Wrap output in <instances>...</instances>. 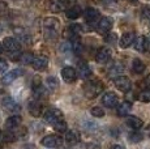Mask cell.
Returning a JSON list of instances; mask_svg holds the SVG:
<instances>
[{"label":"cell","instance_id":"obj_1","mask_svg":"<svg viewBox=\"0 0 150 149\" xmlns=\"http://www.w3.org/2000/svg\"><path fill=\"white\" fill-rule=\"evenodd\" d=\"M43 29H45V35L46 38L55 39L59 34L60 29V21L55 17H47L43 21Z\"/></svg>","mask_w":150,"mask_h":149},{"label":"cell","instance_id":"obj_2","mask_svg":"<svg viewBox=\"0 0 150 149\" xmlns=\"http://www.w3.org/2000/svg\"><path fill=\"white\" fill-rule=\"evenodd\" d=\"M103 90V85L102 82H99L98 80H91L88 81L83 87V94H85L86 98L89 99H94L96 97H98Z\"/></svg>","mask_w":150,"mask_h":149},{"label":"cell","instance_id":"obj_3","mask_svg":"<svg viewBox=\"0 0 150 149\" xmlns=\"http://www.w3.org/2000/svg\"><path fill=\"white\" fill-rule=\"evenodd\" d=\"M43 116H45L46 123H48V124H51V126H55L56 123H59L60 120H64L63 119L64 118L63 113L60 110H57V109H48Z\"/></svg>","mask_w":150,"mask_h":149},{"label":"cell","instance_id":"obj_4","mask_svg":"<svg viewBox=\"0 0 150 149\" xmlns=\"http://www.w3.org/2000/svg\"><path fill=\"white\" fill-rule=\"evenodd\" d=\"M63 139L57 135H48V136H45L41 140V144L46 148H57L59 145H62Z\"/></svg>","mask_w":150,"mask_h":149},{"label":"cell","instance_id":"obj_5","mask_svg":"<svg viewBox=\"0 0 150 149\" xmlns=\"http://www.w3.org/2000/svg\"><path fill=\"white\" fill-rule=\"evenodd\" d=\"M114 84L120 92H124V93H125V92H129L132 88L131 80H129L127 76H119V77H116V79H114Z\"/></svg>","mask_w":150,"mask_h":149},{"label":"cell","instance_id":"obj_6","mask_svg":"<svg viewBox=\"0 0 150 149\" xmlns=\"http://www.w3.org/2000/svg\"><path fill=\"white\" fill-rule=\"evenodd\" d=\"M112 24H114L112 18H110V17H102L97 24V31L99 34L108 33V31L112 29Z\"/></svg>","mask_w":150,"mask_h":149},{"label":"cell","instance_id":"obj_7","mask_svg":"<svg viewBox=\"0 0 150 149\" xmlns=\"http://www.w3.org/2000/svg\"><path fill=\"white\" fill-rule=\"evenodd\" d=\"M22 74H24V71L20 70V68H16V70L9 71V72H7V73L4 74V76L1 77V84H3V85H9V84H12V82L17 79V77L22 76Z\"/></svg>","mask_w":150,"mask_h":149},{"label":"cell","instance_id":"obj_8","mask_svg":"<svg viewBox=\"0 0 150 149\" xmlns=\"http://www.w3.org/2000/svg\"><path fill=\"white\" fill-rule=\"evenodd\" d=\"M102 104L105 105L106 107L112 109L119 104V97L115 93H112V92H107V93H105L102 96Z\"/></svg>","mask_w":150,"mask_h":149},{"label":"cell","instance_id":"obj_9","mask_svg":"<svg viewBox=\"0 0 150 149\" xmlns=\"http://www.w3.org/2000/svg\"><path fill=\"white\" fill-rule=\"evenodd\" d=\"M3 46H4L5 50H7L8 53H11V54L20 53V43L14 38H12V37H7V38H4V41H3Z\"/></svg>","mask_w":150,"mask_h":149},{"label":"cell","instance_id":"obj_10","mask_svg":"<svg viewBox=\"0 0 150 149\" xmlns=\"http://www.w3.org/2000/svg\"><path fill=\"white\" fill-rule=\"evenodd\" d=\"M83 18H85L86 24L89 25H94L98 24V18H99V12L96 9V8H88L83 13Z\"/></svg>","mask_w":150,"mask_h":149},{"label":"cell","instance_id":"obj_11","mask_svg":"<svg viewBox=\"0 0 150 149\" xmlns=\"http://www.w3.org/2000/svg\"><path fill=\"white\" fill-rule=\"evenodd\" d=\"M111 55H112V53L108 47H102L96 54V60L99 64H105V63H107L111 59Z\"/></svg>","mask_w":150,"mask_h":149},{"label":"cell","instance_id":"obj_12","mask_svg":"<svg viewBox=\"0 0 150 149\" xmlns=\"http://www.w3.org/2000/svg\"><path fill=\"white\" fill-rule=\"evenodd\" d=\"M62 77H63V80H64L65 82L72 84V82L76 81L77 72H76V70H74V68H72V67H64L62 70Z\"/></svg>","mask_w":150,"mask_h":149},{"label":"cell","instance_id":"obj_13","mask_svg":"<svg viewBox=\"0 0 150 149\" xmlns=\"http://www.w3.org/2000/svg\"><path fill=\"white\" fill-rule=\"evenodd\" d=\"M134 48H136L137 51H140V53H145V51H148L150 48L149 38H146V37H144V35L137 37V38L134 39Z\"/></svg>","mask_w":150,"mask_h":149},{"label":"cell","instance_id":"obj_14","mask_svg":"<svg viewBox=\"0 0 150 149\" xmlns=\"http://www.w3.org/2000/svg\"><path fill=\"white\" fill-rule=\"evenodd\" d=\"M67 4H68L67 0H50V1H48L50 11L54 13L63 12V11L67 8Z\"/></svg>","mask_w":150,"mask_h":149},{"label":"cell","instance_id":"obj_15","mask_svg":"<svg viewBox=\"0 0 150 149\" xmlns=\"http://www.w3.org/2000/svg\"><path fill=\"white\" fill-rule=\"evenodd\" d=\"M31 65H33V68L35 71H45L46 68H47V65H48L47 56H45V55L35 56L34 60H33V63H31Z\"/></svg>","mask_w":150,"mask_h":149},{"label":"cell","instance_id":"obj_16","mask_svg":"<svg viewBox=\"0 0 150 149\" xmlns=\"http://www.w3.org/2000/svg\"><path fill=\"white\" fill-rule=\"evenodd\" d=\"M123 71H124V65L119 62H115L114 64L108 68L107 74H108V77H111V79H116V77L122 76Z\"/></svg>","mask_w":150,"mask_h":149},{"label":"cell","instance_id":"obj_17","mask_svg":"<svg viewBox=\"0 0 150 149\" xmlns=\"http://www.w3.org/2000/svg\"><path fill=\"white\" fill-rule=\"evenodd\" d=\"M28 109H29V113H30L33 116H35V118L41 116L42 113H43V106H42V104L39 101H31V102H29Z\"/></svg>","mask_w":150,"mask_h":149},{"label":"cell","instance_id":"obj_18","mask_svg":"<svg viewBox=\"0 0 150 149\" xmlns=\"http://www.w3.org/2000/svg\"><path fill=\"white\" fill-rule=\"evenodd\" d=\"M134 39H136V35L132 31H128V33H124L120 38V47L122 48H127L129 47L132 43H134Z\"/></svg>","mask_w":150,"mask_h":149},{"label":"cell","instance_id":"obj_19","mask_svg":"<svg viewBox=\"0 0 150 149\" xmlns=\"http://www.w3.org/2000/svg\"><path fill=\"white\" fill-rule=\"evenodd\" d=\"M1 105H3V107L8 111H13L14 113V111L20 110V105L17 104L13 98H11V97H5V98L1 101Z\"/></svg>","mask_w":150,"mask_h":149},{"label":"cell","instance_id":"obj_20","mask_svg":"<svg viewBox=\"0 0 150 149\" xmlns=\"http://www.w3.org/2000/svg\"><path fill=\"white\" fill-rule=\"evenodd\" d=\"M22 122V116L21 115H12L5 120V127L7 130H13V128H18L20 124Z\"/></svg>","mask_w":150,"mask_h":149},{"label":"cell","instance_id":"obj_21","mask_svg":"<svg viewBox=\"0 0 150 149\" xmlns=\"http://www.w3.org/2000/svg\"><path fill=\"white\" fill-rule=\"evenodd\" d=\"M79 74L81 79H89L91 76V68L89 67L88 63L85 62L79 63Z\"/></svg>","mask_w":150,"mask_h":149},{"label":"cell","instance_id":"obj_22","mask_svg":"<svg viewBox=\"0 0 150 149\" xmlns=\"http://www.w3.org/2000/svg\"><path fill=\"white\" fill-rule=\"evenodd\" d=\"M131 110H132V104L131 102H128V101H125V102H122L120 105H117V115L119 116H127L129 113H131Z\"/></svg>","mask_w":150,"mask_h":149},{"label":"cell","instance_id":"obj_23","mask_svg":"<svg viewBox=\"0 0 150 149\" xmlns=\"http://www.w3.org/2000/svg\"><path fill=\"white\" fill-rule=\"evenodd\" d=\"M65 141L69 145H76L80 141V135L77 131H67L65 132Z\"/></svg>","mask_w":150,"mask_h":149},{"label":"cell","instance_id":"obj_24","mask_svg":"<svg viewBox=\"0 0 150 149\" xmlns=\"http://www.w3.org/2000/svg\"><path fill=\"white\" fill-rule=\"evenodd\" d=\"M125 122H127V124L131 128H133V130H140L144 126V122L140 118H137V116H127Z\"/></svg>","mask_w":150,"mask_h":149},{"label":"cell","instance_id":"obj_25","mask_svg":"<svg viewBox=\"0 0 150 149\" xmlns=\"http://www.w3.org/2000/svg\"><path fill=\"white\" fill-rule=\"evenodd\" d=\"M18 136L20 135H17V132L14 131V128L13 130H7L4 133H3V140L7 143H13L18 139Z\"/></svg>","mask_w":150,"mask_h":149},{"label":"cell","instance_id":"obj_26","mask_svg":"<svg viewBox=\"0 0 150 149\" xmlns=\"http://www.w3.org/2000/svg\"><path fill=\"white\" fill-rule=\"evenodd\" d=\"M81 13H82L81 8L77 7V5H74V7H72L71 9L67 11V17L68 18H71V20H76V18H79V17L81 16Z\"/></svg>","mask_w":150,"mask_h":149},{"label":"cell","instance_id":"obj_27","mask_svg":"<svg viewBox=\"0 0 150 149\" xmlns=\"http://www.w3.org/2000/svg\"><path fill=\"white\" fill-rule=\"evenodd\" d=\"M132 70H133L134 73L140 74L145 71V64L140 59H133V62H132Z\"/></svg>","mask_w":150,"mask_h":149},{"label":"cell","instance_id":"obj_28","mask_svg":"<svg viewBox=\"0 0 150 149\" xmlns=\"http://www.w3.org/2000/svg\"><path fill=\"white\" fill-rule=\"evenodd\" d=\"M138 99H140L141 102H144V104H149L150 102V89L149 88L144 89L140 94H138Z\"/></svg>","mask_w":150,"mask_h":149},{"label":"cell","instance_id":"obj_29","mask_svg":"<svg viewBox=\"0 0 150 149\" xmlns=\"http://www.w3.org/2000/svg\"><path fill=\"white\" fill-rule=\"evenodd\" d=\"M34 58H35V56H34L31 53H25V54H22V55L20 56V60H21L24 64H31Z\"/></svg>","mask_w":150,"mask_h":149},{"label":"cell","instance_id":"obj_30","mask_svg":"<svg viewBox=\"0 0 150 149\" xmlns=\"http://www.w3.org/2000/svg\"><path fill=\"white\" fill-rule=\"evenodd\" d=\"M90 113H91V115L96 116V118H102V116H105V111H103V109H102V107H99V106L91 107Z\"/></svg>","mask_w":150,"mask_h":149},{"label":"cell","instance_id":"obj_31","mask_svg":"<svg viewBox=\"0 0 150 149\" xmlns=\"http://www.w3.org/2000/svg\"><path fill=\"white\" fill-rule=\"evenodd\" d=\"M46 82H47V87L50 88L51 90L56 89V87H57V80H56V77H54V76L47 77V80H46Z\"/></svg>","mask_w":150,"mask_h":149},{"label":"cell","instance_id":"obj_32","mask_svg":"<svg viewBox=\"0 0 150 149\" xmlns=\"http://www.w3.org/2000/svg\"><path fill=\"white\" fill-rule=\"evenodd\" d=\"M142 139H144V135L140 132H132L129 135V140H131L132 143H140Z\"/></svg>","mask_w":150,"mask_h":149},{"label":"cell","instance_id":"obj_33","mask_svg":"<svg viewBox=\"0 0 150 149\" xmlns=\"http://www.w3.org/2000/svg\"><path fill=\"white\" fill-rule=\"evenodd\" d=\"M54 128L57 131V132H67V123L64 120H60L59 123L54 126Z\"/></svg>","mask_w":150,"mask_h":149},{"label":"cell","instance_id":"obj_34","mask_svg":"<svg viewBox=\"0 0 150 149\" xmlns=\"http://www.w3.org/2000/svg\"><path fill=\"white\" fill-rule=\"evenodd\" d=\"M14 33L18 34V37L22 39V41H25V42L29 41V35H28V34L25 33V31L22 30V29H14Z\"/></svg>","mask_w":150,"mask_h":149},{"label":"cell","instance_id":"obj_35","mask_svg":"<svg viewBox=\"0 0 150 149\" xmlns=\"http://www.w3.org/2000/svg\"><path fill=\"white\" fill-rule=\"evenodd\" d=\"M31 87H33V90L34 89H38V88L42 87V81H41V79H39L38 76H35L33 79V84H31Z\"/></svg>","mask_w":150,"mask_h":149},{"label":"cell","instance_id":"obj_36","mask_svg":"<svg viewBox=\"0 0 150 149\" xmlns=\"http://www.w3.org/2000/svg\"><path fill=\"white\" fill-rule=\"evenodd\" d=\"M7 68H8V63H7V60L0 59V73L4 72V71H7Z\"/></svg>","mask_w":150,"mask_h":149},{"label":"cell","instance_id":"obj_37","mask_svg":"<svg viewBox=\"0 0 150 149\" xmlns=\"http://www.w3.org/2000/svg\"><path fill=\"white\" fill-rule=\"evenodd\" d=\"M7 4H5L4 1H0V15H3V13L5 12V11H7Z\"/></svg>","mask_w":150,"mask_h":149},{"label":"cell","instance_id":"obj_38","mask_svg":"<svg viewBox=\"0 0 150 149\" xmlns=\"http://www.w3.org/2000/svg\"><path fill=\"white\" fill-rule=\"evenodd\" d=\"M86 149H100V148L98 144H96V143H89V144L86 145Z\"/></svg>","mask_w":150,"mask_h":149},{"label":"cell","instance_id":"obj_39","mask_svg":"<svg viewBox=\"0 0 150 149\" xmlns=\"http://www.w3.org/2000/svg\"><path fill=\"white\" fill-rule=\"evenodd\" d=\"M149 16H150V9L148 7H145L142 9V17H149Z\"/></svg>","mask_w":150,"mask_h":149},{"label":"cell","instance_id":"obj_40","mask_svg":"<svg viewBox=\"0 0 150 149\" xmlns=\"http://www.w3.org/2000/svg\"><path fill=\"white\" fill-rule=\"evenodd\" d=\"M107 42H115L116 41V34H110V37H107Z\"/></svg>","mask_w":150,"mask_h":149},{"label":"cell","instance_id":"obj_41","mask_svg":"<svg viewBox=\"0 0 150 149\" xmlns=\"http://www.w3.org/2000/svg\"><path fill=\"white\" fill-rule=\"evenodd\" d=\"M110 149H125V147H123V145H119V144H114L110 147Z\"/></svg>","mask_w":150,"mask_h":149},{"label":"cell","instance_id":"obj_42","mask_svg":"<svg viewBox=\"0 0 150 149\" xmlns=\"http://www.w3.org/2000/svg\"><path fill=\"white\" fill-rule=\"evenodd\" d=\"M145 85H146V88H149L150 89V74L145 79Z\"/></svg>","mask_w":150,"mask_h":149},{"label":"cell","instance_id":"obj_43","mask_svg":"<svg viewBox=\"0 0 150 149\" xmlns=\"http://www.w3.org/2000/svg\"><path fill=\"white\" fill-rule=\"evenodd\" d=\"M3 47H4V46H3L1 43H0V54H1V53H3Z\"/></svg>","mask_w":150,"mask_h":149},{"label":"cell","instance_id":"obj_44","mask_svg":"<svg viewBox=\"0 0 150 149\" xmlns=\"http://www.w3.org/2000/svg\"><path fill=\"white\" fill-rule=\"evenodd\" d=\"M129 1H131V3H134V1H137V0H129Z\"/></svg>","mask_w":150,"mask_h":149},{"label":"cell","instance_id":"obj_45","mask_svg":"<svg viewBox=\"0 0 150 149\" xmlns=\"http://www.w3.org/2000/svg\"><path fill=\"white\" fill-rule=\"evenodd\" d=\"M148 38H149V41H150V35H149V37H148Z\"/></svg>","mask_w":150,"mask_h":149},{"label":"cell","instance_id":"obj_46","mask_svg":"<svg viewBox=\"0 0 150 149\" xmlns=\"http://www.w3.org/2000/svg\"><path fill=\"white\" fill-rule=\"evenodd\" d=\"M0 136H1V133H0Z\"/></svg>","mask_w":150,"mask_h":149}]
</instances>
